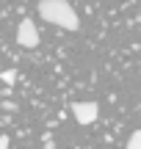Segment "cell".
<instances>
[{"label":"cell","mask_w":141,"mask_h":149,"mask_svg":"<svg viewBox=\"0 0 141 149\" xmlns=\"http://www.w3.org/2000/svg\"><path fill=\"white\" fill-rule=\"evenodd\" d=\"M39 17L50 25H58L64 31H77L80 28V17L66 0H39Z\"/></svg>","instance_id":"obj_1"},{"label":"cell","mask_w":141,"mask_h":149,"mask_svg":"<svg viewBox=\"0 0 141 149\" xmlns=\"http://www.w3.org/2000/svg\"><path fill=\"white\" fill-rule=\"evenodd\" d=\"M17 44L25 47V50L39 47V31L33 25V19H22L20 22V28H17Z\"/></svg>","instance_id":"obj_2"},{"label":"cell","mask_w":141,"mask_h":149,"mask_svg":"<svg viewBox=\"0 0 141 149\" xmlns=\"http://www.w3.org/2000/svg\"><path fill=\"white\" fill-rule=\"evenodd\" d=\"M72 116L77 124H94L100 116V105L97 102H72Z\"/></svg>","instance_id":"obj_3"},{"label":"cell","mask_w":141,"mask_h":149,"mask_svg":"<svg viewBox=\"0 0 141 149\" xmlns=\"http://www.w3.org/2000/svg\"><path fill=\"white\" fill-rule=\"evenodd\" d=\"M127 149H141V130H136V133L127 138Z\"/></svg>","instance_id":"obj_4"},{"label":"cell","mask_w":141,"mask_h":149,"mask_svg":"<svg viewBox=\"0 0 141 149\" xmlns=\"http://www.w3.org/2000/svg\"><path fill=\"white\" fill-rule=\"evenodd\" d=\"M0 80H3V83H14V80H17V69H3V72H0Z\"/></svg>","instance_id":"obj_5"},{"label":"cell","mask_w":141,"mask_h":149,"mask_svg":"<svg viewBox=\"0 0 141 149\" xmlns=\"http://www.w3.org/2000/svg\"><path fill=\"white\" fill-rule=\"evenodd\" d=\"M8 144H11L8 135H0V149H8Z\"/></svg>","instance_id":"obj_6"}]
</instances>
